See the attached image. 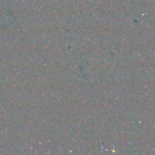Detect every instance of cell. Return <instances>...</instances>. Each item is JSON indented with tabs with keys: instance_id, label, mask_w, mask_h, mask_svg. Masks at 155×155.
Returning a JSON list of instances; mask_svg holds the SVG:
<instances>
[]
</instances>
